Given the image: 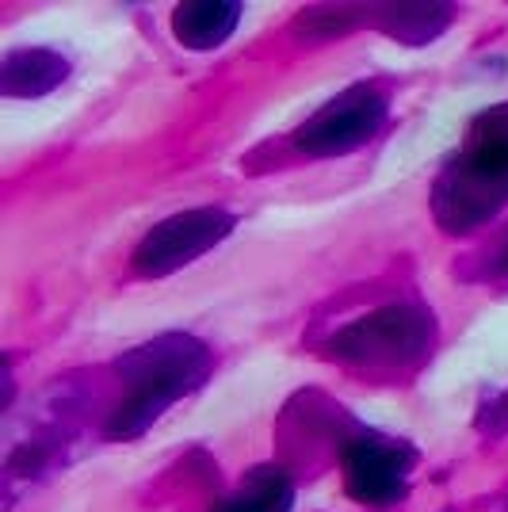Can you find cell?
<instances>
[{"label": "cell", "mask_w": 508, "mask_h": 512, "mask_svg": "<svg viewBox=\"0 0 508 512\" xmlns=\"http://www.w3.org/2000/svg\"><path fill=\"white\" fill-rule=\"evenodd\" d=\"M451 20H455L451 4H371L367 8V23H375L379 31L405 46L432 43Z\"/></svg>", "instance_id": "30bf717a"}, {"label": "cell", "mask_w": 508, "mask_h": 512, "mask_svg": "<svg viewBox=\"0 0 508 512\" xmlns=\"http://www.w3.org/2000/svg\"><path fill=\"white\" fill-rule=\"evenodd\" d=\"M241 12L237 0H188L172 12V35L188 50H214L237 31Z\"/></svg>", "instance_id": "9c48e42d"}, {"label": "cell", "mask_w": 508, "mask_h": 512, "mask_svg": "<svg viewBox=\"0 0 508 512\" xmlns=\"http://www.w3.org/2000/svg\"><path fill=\"white\" fill-rule=\"evenodd\" d=\"M214 367L211 348L191 333H161L153 341L130 348L115 360V371L127 379L130 394L111 409L104 432L111 440L142 436L161 413L207 383Z\"/></svg>", "instance_id": "6da1fadb"}, {"label": "cell", "mask_w": 508, "mask_h": 512, "mask_svg": "<svg viewBox=\"0 0 508 512\" xmlns=\"http://www.w3.org/2000/svg\"><path fill=\"white\" fill-rule=\"evenodd\" d=\"M386 92L371 81L348 85L325 107H318L295 130V146L306 157H344L367 146L386 123Z\"/></svg>", "instance_id": "5b68a950"}, {"label": "cell", "mask_w": 508, "mask_h": 512, "mask_svg": "<svg viewBox=\"0 0 508 512\" xmlns=\"http://www.w3.org/2000/svg\"><path fill=\"white\" fill-rule=\"evenodd\" d=\"M508 207V107L486 115L459 157L432 184V214L444 234H474Z\"/></svg>", "instance_id": "7a4b0ae2"}, {"label": "cell", "mask_w": 508, "mask_h": 512, "mask_svg": "<svg viewBox=\"0 0 508 512\" xmlns=\"http://www.w3.org/2000/svg\"><path fill=\"white\" fill-rule=\"evenodd\" d=\"M486 276H497V279H508V237L501 241V249L493 253V260H489Z\"/></svg>", "instance_id": "8fae6325"}, {"label": "cell", "mask_w": 508, "mask_h": 512, "mask_svg": "<svg viewBox=\"0 0 508 512\" xmlns=\"http://www.w3.org/2000/svg\"><path fill=\"white\" fill-rule=\"evenodd\" d=\"M432 348H436V318L424 306H409V302H394L348 321L329 341L333 360L352 363V367H379V371L413 367Z\"/></svg>", "instance_id": "3957f363"}, {"label": "cell", "mask_w": 508, "mask_h": 512, "mask_svg": "<svg viewBox=\"0 0 508 512\" xmlns=\"http://www.w3.org/2000/svg\"><path fill=\"white\" fill-rule=\"evenodd\" d=\"M417 467V448L382 436L371 428H356L344 444H340V470H344V490L352 501L386 509L398 505L409 493V478Z\"/></svg>", "instance_id": "277c9868"}, {"label": "cell", "mask_w": 508, "mask_h": 512, "mask_svg": "<svg viewBox=\"0 0 508 512\" xmlns=\"http://www.w3.org/2000/svg\"><path fill=\"white\" fill-rule=\"evenodd\" d=\"M69 77V58L46 46H27V50H8L0 62V96L8 100H31L46 96Z\"/></svg>", "instance_id": "52a82bcc"}, {"label": "cell", "mask_w": 508, "mask_h": 512, "mask_svg": "<svg viewBox=\"0 0 508 512\" xmlns=\"http://www.w3.org/2000/svg\"><path fill=\"white\" fill-rule=\"evenodd\" d=\"M295 509V478L279 463L253 467L226 497L214 501L211 512H291Z\"/></svg>", "instance_id": "ba28073f"}, {"label": "cell", "mask_w": 508, "mask_h": 512, "mask_svg": "<svg viewBox=\"0 0 508 512\" xmlns=\"http://www.w3.org/2000/svg\"><path fill=\"white\" fill-rule=\"evenodd\" d=\"M237 218L222 207H195V211H180L157 222L134 249V272L146 279H161L180 272L184 264L211 253L214 245H222L233 234Z\"/></svg>", "instance_id": "8992f818"}]
</instances>
